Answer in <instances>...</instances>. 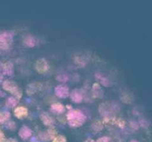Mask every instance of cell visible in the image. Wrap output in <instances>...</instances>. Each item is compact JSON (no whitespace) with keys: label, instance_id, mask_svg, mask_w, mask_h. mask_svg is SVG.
<instances>
[{"label":"cell","instance_id":"1","mask_svg":"<svg viewBox=\"0 0 152 142\" xmlns=\"http://www.w3.org/2000/svg\"><path fill=\"white\" fill-rule=\"evenodd\" d=\"M68 123L71 127H79L83 125L86 120V116L79 109H71L67 114Z\"/></svg>","mask_w":152,"mask_h":142},{"label":"cell","instance_id":"2","mask_svg":"<svg viewBox=\"0 0 152 142\" xmlns=\"http://www.w3.org/2000/svg\"><path fill=\"white\" fill-rule=\"evenodd\" d=\"M2 87L4 90L11 93L17 99L22 98V91L15 81H11V80H5L2 83Z\"/></svg>","mask_w":152,"mask_h":142},{"label":"cell","instance_id":"3","mask_svg":"<svg viewBox=\"0 0 152 142\" xmlns=\"http://www.w3.org/2000/svg\"><path fill=\"white\" fill-rule=\"evenodd\" d=\"M13 41V37L11 32L6 31L0 33V48L2 50H8L11 47Z\"/></svg>","mask_w":152,"mask_h":142},{"label":"cell","instance_id":"4","mask_svg":"<svg viewBox=\"0 0 152 142\" xmlns=\"http://www.w3.org/2000/svg\"><path fill=\"white\" fill-rule=\"evenodd\" d=\"M116 109H117V105H114V104L108 103V102L101 104L99 107L100 114L105 117L110 116V113H111L114 111H116Z\"/></svg>","mask_w":152,"mask_h":142},{"label":"cell","instance_id":"5","mask_svg":"<svg viewBox=\"0 0 152 142\" xmlns=\"http://www.w3.org/2000/svg\"><path fill=\"white\" fill-rule=\"evenodd\" d=\"M35 67L37 72L42 74L46 73L49 70V69H50L48 62L45 59H38L37 62H36Z\"/></svg>","mask_w":152,"mask_h":142},{"label":"cell","instance_id":"6","mask_svg":"<svg viewBox=\"0 0 152 142\" xmlns=\"http://www.w3.org/2000/svg\"><path fill=\"white\" fill-rule=\"evenodd\" d=\"M54 93L60 99H65L69 96V89L64 84H59L55 87Z\"/></svg>","mask_w":152,"mask_h":142},{"label":"cell","instance_id":"7","mask_svg":"<svg viewBox=\"0 0 152 142\" xmlns=\"http://www.w3.org/2000/svg\"><path fill=\"white\" fill-rule=\"evenodd\" d=\"M0 70L2 73H4V75H9V76L13 75V72H14L13 64L10 62H6L0 64Z\"/></svg>","mask_w":152,"mask_h":142},{"label":"cell","instance_id":"8","mask_svg":"<svg viewBox=\"0 0 152 142\" xmlns=\"http://www.w3.org/2000/svg\"><path fill=\"white\" fill-rule=\"evenodd\" d=\"M69 96L71 97V101L74 103H81L83 99V93H82L81 90H78V89L73 90Z\"/></svg>","mask_w":152,"mask_h":142},{"label":"cell","instance_id":"9","mask_svg":"<svg viewBox=\"0 0 152 142\" xmlns=\"http://www.w3.org/2000/svg\"><path fill=\"white\" fill-rule=\"evenodd\" d=\"M92 94L94 98L102 99L103 97V90L99 83H94L92 86Z\"/></svg>","mask_w":152,"mask_h":142},{"label":"cell","instance_id":"10","mask_svg":"<svg viewBox=\"0 0 152 142\" xmlns=\"http://www.w3.org/2000/svg\"><path fill=\"white\" fill-rule=\"evenodd\" d=\"M32 135V130L27 126H22L19 131V135L23 140L29 138Z\"/></svg>","mask_w":152,"mask_h":142},{"label":"cell","instance_id":"11","mask_svg":"<svg viewBox=\"0 0 152 142\" xmlns=\"http://www.w3.org/2000/svg\"><path fill=\"white\" fill-rule=\"evenodd\" d=\"M28 110L25 106H18L14 109V115L19 119L25 118L28 115Z\"/></svg>","mask_w":152,"mask_h":142},{"label":"cell","instance_id":"12","mask_svg":"<svg viewBox=\"0 0 152 142\" xmlns=\"http://www.w3.org/2000/svg\"><path fill=\"white\" fill-rule=\"evenodd\" d=\"M95 78L102 85L105 87H109L111 85V81H109V79L101 72H96L95 74Z\"/></svg>","mask_w":152,"mask_h":142},{"label":"cell","instance_id":"13","mask_svg":"<svg viewBox=\"0 0 152 142\" xmlns=\"http://www.w3.org/2000/svg\"><path fill=\"white\" fill-rule=\"evenodd\" d=\"M37 40L35 36L32 35H28L26 37H25L23 40V43L26 47H34L37 44Z\"/></svg>","mask_w":152,"mask_h":142},{"label":"cell","instance_id":"14","mask_svg":"<svg viewBox=\"0 0 152 142\" xmlns=\"http://www.w3.org/2000/svg\"><path fill=\"white\" fill-rule=\"evenodd\" d=\"M41 121L45 126H52L54 124V120L51 116L47 112H43L40 115Z\"/></svg>","mask_w":152,"mask_h":142},{"label":"cell","instance_id":"15","mask_svg":"<svg viewBox=\"0 0 152 142\" xmlns=\"http://www.w3.org/2000/svg\"><path fill=\"white\" fill-rule=\"evenodd\" d=\"M50 110L53 112V113L60 114L65 111V106L60 103H54L51 105L50 106Z\"/></svg>","mask_w":152,"mask_h":142},{"label":"cell","instance_id":"16","mask_svg":"<svg viewBox=\"0 0 152 142\" xmlns=\"http://www.w3.org/2000/svg\"><path fill=\"white\" fill-rule=\"evenodd\" d=\"M42 87V84L39 83H32V84H29L27 88V93L28 94H33V93H36L37 90H40Z\"/></svg>","mask_w":152,"mask_h":142},{"label":"cell","instance_id":"17","mask_svg":"<svg viewBox=\"0 0 152 142\" xmlns=\"http://www.w3.org/2000/svg\"><path fill=\"white\" fill-rule=\"evenodd\" d=\"M56 136V133L54 129H49L46 133H44V138H42L44 140H50L53 139Z\"/></svg>","mask_w":152,"mask_h":142},{"label":"cell","instance_id":"18","mask_svg":"<svg viewBox=\"0 0 152 142\" xmlns=\"http://www.w3.org/2000/svg\"><path fill=\"white\" fill-rule=\"evenodd\" d=\"M18 101L16 98L14 97H10L7 99V101H6V106L7 107L10 108H13L17 105Z\"/></svg>","mask_w":152,"mask_h":142},{"label":"cell","instance_id":"19","mask_svg":"<svg viewBox=\"0 0 152 142\" xmlns=\"http://www.w3.org/2000/svg\"><path fill=\"white\" fill-rule=\"evenodd\" d=\"M10 113L7 111H1L0 112V123H4L10 118Z\"/></svg>","mask_w":152,"mask_h":142},{"label":"cell","instance_id":"20","mask_svg":"<svg viewBox=\"0 0 152 142\" xmlns=\"http://www.w3.org/2000/svg\"><path fill=\"white\" fill-rule=\"evenodd\" d=\"M91 127L94 131L96 132L101 131V130H102V128H103V124H102L101 121H96L95 122H94L93 124H92Z\"/></svg>","mask_w":152,"mask_h":142},{"label":"cell","instance_id":"21","mask_svg":"<svg viewBox=\"0 0 152 142\" xmlns=\"http://www.w3.org/2000/svg\"><path fill=\"white\" fill-rule=\"evenodd\" d=\"M56 80L60 82H66L68 80V75L66 73H59L56 75Z\"/></svg>","mask_w":152,"mask_h":142},{"label":"cell","instance_id":"22","mask_svg":"<svg viewBox=\"0 0 152 142\" xmlns=\"http://www.w3.org/2000/svg\"><path fill=\"white\" fill-rule=\"evenodd\" d=\"M122 100H123V102L125 103H131L132 102V96L131 95L127 94H123L122 95Z\"/></svg>","mask_w":152,"mask_h":142},{"label":"cell","instance_id":"23","mask_svg":"<svg viewBox=\"0 0 152 142\" xmlns=\"http://www.w3.org/2000/svg\"><path fill=\"white\" fill-rule=\"evenodd\" d=\"M53 142H67V139L64 135H56L53 139Z\"/></svg>","mask_w":152,"mask_h":142},{"label":"cell","instance_id":"24","mask_svg":"<svg viewBox=\"0 0 152 142\" xmlns=\"http://www.w3.org/2000/svg\"><path fill=\"white\" fill-rule=\"evenodd\" d=\"M115 124H117V126H119V127H121V128H124L125 126H126V122H125V121H123V119L119 118V119H117Z\"/></svg>","mask_w":152,"mask_h":142},{"label":"cell","instance_id":"25","mask_svg":"<svg viewBox=\"0 0 152 142\" xmlns=\"http://www.w3.org/2000/svg\"><path fill=\"white\" fill-rule=\"evenodd\" d=\"M110 141V138L104 136V137L99 138V139L96 140V142H109Z\"/></svg>","mask_w":152,"mask_h":142},{"label":"cell","instance_id":"26","mask_svg":"<svg viewBox=\"0 0 152 142\" xmlns=\"http://www.w3.org/2000/svg\"><path fill=\"white\" fill-rule=\"evenodd\" d=\"M4 141H5L4 134L0 130V142H4Z\"/></svg>","mask_w":152,"mask_h":142},{"label":"cell","instance_id":"27","mask_svg":"<svg viewBox=\"0 0 152 142\" xmlns=\"http://www.w3.org/2000/svg\"><path fill=\"white\" fill-rule=\"evenodd\" d=\"M131 127H132L133 129H137L138 124H137L135 121H132V122H131Z\"/></svg>","mask_w":152,"mask_h":142},{"label":"cell","instance_id":"28","mask_svg":"<svg viewBox=\"0 0 152 142\" xmlns=\"http://www.w3.org/2000/svg\"><path fill=\"white\" fill-rule=\"evenodd\" d=\"M5 142H16V140H15V139L13 138H10L8 139V140L6 141Z\"/></svg>","mask_w":152,"mask_h":142},{"label":"cell","instance_id":"29","mask_svg":"<svg viewBox=\"0 0 152 142\" xmlns=\"http://www.w3.org/2000/svg\"><path fill=\"white\" fill-rule=\"evenodd\" d=\"M85 142H95L93 140V139H91V138H88V139H87V140Z\"/></svg>","mask_w":152,"mask_h":142},{"label":"cell","instance_id":"30","mask_svg":"<svg viewBox=\"0 0 152 142\" xmlns=\"http://www.w3.org/2000/svg\"><path fill=\"white\" fill-rule=\"evenodd\" d=\"M2 78H3V77H2V75H1V74L0 73V83H1V81H2Z\"/></svg>","mask_w":152,"mask_h":142},{"label":"cell","instance_id":"31","mask_svg":"<svg viewBox=\"0 0 152 142\" xmlns=\"http://www.w3.org/2000/svg\"><path fill=\"white\" fill-rule=\"evenodd\" d=\"M4 93H2L1 91H0V96H4Z\"/></svg>","mask_w":152,"mask_h":142},{"label":"cell","instance_id":"32","mask_svg":"<svg viewBox=\"0 0 152 142\" xmlns=\"http://www.w3.org/2000/svg\"><path fill=\"white\" fill-rule=\"evenodd\" d=\"M131 142H138V141H132Z\"/></svg>","mask_w":152,"mask_h":142}]
</instances>
